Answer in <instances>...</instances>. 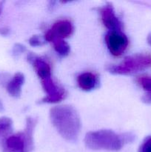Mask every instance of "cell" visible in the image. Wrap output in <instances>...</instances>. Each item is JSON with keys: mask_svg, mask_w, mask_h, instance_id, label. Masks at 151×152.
Returning <instances> with one entry per match:
<instances>
[{"mask_svg": "<svg viewBox=\"0 0 151 152\" xmlns=\"http://www.w3.org/2000/svg\"><path fill=\"white\" fill-rule=\"evenodd\" d=\"M139 152H151V136L145 138L140 145Z\"/></svg>", "mask_w": 151, "mask_h": 152, "instance_id": "obj_16", "label": "cell"}, {"mask_svg": "<svg viewBox=\"0 0 151 152\" xmlns=\"http://www.w3.org/2000/svg\"><path fill=\"white\" fill-rule=\"evenodd\" d=\"M36 120L28 117L24 132L11 134L1 142L4 152H30L33 149V131Z\"/></svg>", "mask_w": 151, "mask_h": 152, "instance_id": "obj_3", "label": "cell"}, {"mask_svg": "<svg viewBox=\"0 0 151 152\" xmlns=\"http://www.w3.org/2000/svg\"><path fill=\"white\" fill-rule=\"evenodd\" d=\"M147 39L148 44L151 46V34H150L149 35L147 36Z\"/></svg>", "mask_w": 151, "mask_h": 152, "instance_id": "obj_19", "label": "cell"}, {"mask_svg": "<svg viewBox=\"0 0 151 152\" xmlns=\"http://www.w3.org/2000/svg\"><path fill=\"white\" fill-rule=\"evenodd\" d=\"M41 86L46 94V96L41 102L46 103H56L65 99L66 92L65 89L58 85L51 77L41 80Z\"/></svg>", "mask_w": 151, "mask_h": 152, "instance_id": "obj_6", "label": "cell"}, {"mask_svg": "<svg viewBox=\"0 0 151 152\" xmlns=\"http://www.w3.org/2000/svg\"><path fill=\"white\" fill-rule=\"evenodd\" d=\"M77 83L81 90L90 91L97 86L98 77L93 73L84 72L78 76Z\"/></svg>", "mask_w": 151, "mask_h": 152, "instance_id": "obj_11", "label": "cell"}, {"mask_svg": "<svg viewBox=\"0 0 151 152\" xmlns=\"http://www.w3.org/2000/svg\"><path fill=\"white\" fill-rule=\"evenodd\" d=\"M100 14L102 23L109 31H121L122 23L115 15L112 4L107 3L101 7Z\"/></svg>", "mask_w": 151, "mask_h": 152, "instance_id": "obj_8", "label": "cell"}, {"mask_svg": "<svg viewBox=\"0 0 151 152\" xmlns=\"http://www.w3.org/2000/svg\"><path fill=\"white\" fill-rule=\"evenodd\" d=\"M136 81L144 91V94L142 98V101L144 103L151 104V77L141 76L138 77Z\"/></svg>", "mask_w": 151, "mask_h": 152, "instance_id": "obj_12", "label": "cell"}, {"mask_svg": "<svg viewBox=\"0 0 151 152\" xmlns=\"http://www.w3.org/2000/svg\"><path fill=\"white\" fill-rule=\"evenodd\" d=\"M52 43H53L54 50L60 56H66L69 54L70 48L68 43L65 42L64 39L54 40L53 42H52Z\"/></svg>", "mask_w": 151, "mask_h": 152, "instance_id": "obj_14", "label": "cell"}, {"mask_svg": "<svg viewBox=\"0 0 151 152\" xmlns=\"http://www.w3.org/2000/svg\"><path fill=\"white\" fill-rule=\"evenodd\" d=\"M151 67V55L136 54L124 58L118 65H110L107 71L113 74L128 75Z\"/></svg>", "mask_w": 151, "mask_h": 152, "instance_id": "obj_4", "label": "cell"}, {"mask_svg": "<svg viewBox=\"0 0 151 152\" xmlns=\"http://www.w3.org/2000/svg\"><path fill=\"white\" fill-rule=\"evenodd\" d=\"M50 120L58 133L68 141H76L81 131L80 117L75 108L70 105H59L51 108Z\"/></svg>", "mask_w": 151, "mask_h": 152, "instance_id": "obj_1", "label": "cell"}, {"mask_svg": "<svg viewBox=\"0 0 151 152\" xmlns=\"http://www.w3.org/2000/svg\"><path fill=\"white\" fill-rule=\"evenodd\" d=\"M105 43L111 54L119 56L127 49L129 40L121 31H109L105 36Z\"/></svg>", "mask_w": 151, "mask_h": 152, "instance_id": "obj_5", "label": "cell"}, {"mask_svg": "<svg viewBox=\"0 0 151 152\" xmlns=\"http://www.w3.org/2000/svg\"><path fill=\"white\" fill-rule=\"evenodd\" d=\"M28 61L33 65L40 80L51 77V68L44 59L30 53L28 55Z\"/></svg>", "mask_w": 151, "mask_h": 152, "instance_id": "obj_9", "label": "cell"}, {"mask_svg": "<svg viewBox=\"0 0 151 152\" xmlns=\"http://www.w3.org/2000/svg\"><path fill=\"white\" fill-rule=\"evenodd\" d=\"M24 83H25L24 74L20 72L15 74L6 86V90L7 93L13 97H19L22 92V88Z\"/></svg>", "mask_w": 151, "mask_h": 152, "instance_id": "obj_10", "label": "cell"}, {"mask_svg": "<svg viewBox=\"0 0 151 152\" xmlns=\"http://www.w3.org/2000/svg\"><path fill=\"white\" fill-rule=\"evenodd\" d=\"M73 26L68 20H59L55 22L53 26L45 33L44 39L46 42H52L54 40L65 39L72 35Z\"/></svg>", "mask_w": 151, "mask_h": 152, "instance_id": "obj_7", "label": "cell"}, {"mask_svg": "<svg viewBox=\"0 0 151 152\" xmlns=\"http://www.w3.org/2000/svg\"><path fill=\"white\" fill-rule=\"evenodd\" d=\"M1 10H2V2H0V13H1Z\"/></svg>", "mask_w": 151, "mask_h": 152, "instance_id": "obj_21", "label": "cell"}, {"mask_svg": "<svg viewBox=\"0 0 151 152\" xmlns=\"http://www.w3.org/2000/svg\"><path fill=\"white\" fill-rule=\"evenodd\" d=\"M3 111H4V105H3V103L1 102V99H0V112Z\"/></svg>", "mask_w": 151, "mask_h": 152, "instance_id": "obj_20", "label": "cell"}, {"mask_svg": "<svg viewBox=\"0 0 151 152\" xmlns=\"http://www.w3.org/2000/svg\"><path fill=\"white\" fill-rule=\"evenodd\" d=\"M9 32V30L7 28H2V29H0V34H2V35H7Z\"/></svg>", "mask_w": 151, "mask_h": 152, "instance_id": "obj_18", "label": "cell"}, {"mask_svg": "<svg viewBox=\"0 0 151 152\" xmlns=\"http://www.w3.org/2000/svg\"><path fill=\"white\" fill-rule=\"evenodd\" d=\"M46 43L44 37H41L38 35H34L31 37L29 39V44L33 47H37V46H41Z\"/></svg>", "mask_w": 151, "mask_h": 152, "instance_id": "obj_15", "label": "cell"}, {"mask_svg": "<svg viewBox=\"0 0 151 152\" xmlns=\"http://www.w3.org/2000/svg\"><path fill=\"white\" fill-rule=\"evenodd\" d=\"M25 50H26V48H25V46L22 45L20 44H16L15 45L14 48H13V53L14 55H19L20 53H24Z\"/></svg>", "mask_w": 151, "mask_h": 152, "instance_id": "obj_17", "label": "cell"}, {"mask_svg": "<svg viewBox=\"0 0 151 152\" xmlns=\"http://www.w3.org/2000/svg\"><path fill=\"white\" fill-rule=\"evenodd\" d=\"M13 131V121L7 117H0V142L11 135Z\"/></svg>", "mask_w": 151, "mask_h": 152, "instance_id": "obj_13", "label": "cell"}, {"mask_svg": "<svg viewBox=\"0 0 151 152\" xmlns=\"http://www.w3.org/2000/svg\"><path fill=\"white\" fill-rule=\"evenodd\" d=\"M134 138L132 134H118L110 130H99L88 132L84 137V142L87 147L93 150L118 151Z\"/></svg>", "mask_w": 151, "mask_h": 152, "instance_id": "obj_2", "label": "cell"}]
</instances>
